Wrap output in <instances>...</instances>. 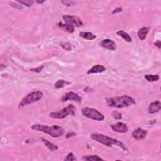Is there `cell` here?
Instances as JSON below:
<instances>
[{"label": "cell", "mask_w": 161, "mask_h": 161, "mask_svg": "<svg viewBox=\"0 0 161 161\" xmlns=\"http://www.w3.org/2000/svg\"><path fill=\"white\" fill-rule=\"evenodd\" d=\"M44 68V66H41L40 67H38V68H35V69H31V71H33V72H36V73H39V72H40L42 71V69Z\"/></svg>", "instance_id": "27"}, {"label": "cell", "mask_w": 161, "mask_h": 161, "mask_svg": "<svg viewBox=\"0 0 161 161\" xmlns=\"http://www.w3.org/2000/svg\"><path fill=\"white\" fill-rule=\"evenodd\" d=\"M147 135V132L146 130L142 129L139 128L136 130H135L132 133V136L136 140H143L146 137Z\"/></svg>", "instance_id": "11"}, {"label": "cell", "mask_w": 161, "mask_h": 161, "mask_svg": "<svg viewBox=\"0 0 161 161\" xmlns=\"http://www.w3.org/2000/svg\"><path fill=\"white\" fill-rule=\"evenodd\" d=\"M61 46L65 49V51H71V45L69 42H64V43H61Z\"/></svg>", "instance_id": "22"}, {"label": "cell", "mask_w": 161, "mask_h": 161, "mask_svg": "<svg viewBox=\"0 0 161 161\" xmlns=\"http://www.w3.org/2000/svg\"><path fill=\"white\" fill-rule=\"evenodd\" d=\"M117 34L118 35H119L120 37H122L126 42H132V38H131L130 36L125 32H124L123 30H120L117 32Z\"/></svg>", "instance_id": "17"}, {"label": "cell", "mask_w": 161, "mask_h": 161, "mask_svg": "<svg viewBox=\"0 0 161 161\" xmlns=\"http://www.w3.org/2000/svg\"><path fill=\"white\" fill-rule=\"evenodd\" d=\"M83 159L87 161H98V160H104L100 157L96 155H91L83 157Z\"/></svg>", "instance_id": "18"}, {"label": "cell", "mask_w": 161, "mask_h": 161, "mask_svg": "<svg viewBox=\"0 0 161 161\" xmlns=\"http://www.w3.org/2000/svg\"><path fill=\"white\" fill-rule=\"evenodd\" d=\"M76 108L73 104L68 105L61 111H56V112H52L50 114V117L53 118H58V119H62L66 117L69 115H74L75 111Z\"/></svg>", "instance_id": "5"}, {"label": "cell", "mask_w": 161, "mask_h": 161, "mask_svg": "<svg viewBox=\"0 0 161 161\" xmlns=\"http://www.w3.org/2000/svg\"><path fill=\"white\" fill-rule=\"evenodd\" d=\"M113 117L116 120H120L121 118V114L118 111H114L112 114Z\"/></svg>", "instance_id": "25"}, {"label": "cell", "mask_w": 161, "mask_h": 161, "mask_svg": "<svg viewBox=\"0 0 161 161\" xmlns=\"http://www.w3.org/2000/svg\"><path fill=\"white\" fill-rule=\"evenodd\" d=\"M91 137L92 139L96 140V142L102 143L107 147H111L113 145H117L122 148L123 150H127V147L124 146L123 143L107 135L100 133H93Z\"/></svg>", "instance_id": "3"}, {"label": "cell", "mask_w": 161, "mask_h": 161, "mask_svg": "<svg viewBox=\"0 0 161 161\" xmlns=\"http://www.w3.org/2000/svg\"><path fill=\"white\" fill-rule=\"evenodd\" d=\"M145 78L149 82H154L159 80V76L158 75H151L148 74L145 75Z\"/></svg>", "instance_id": "21"}, {"label": "cell", "mask_w": 161, "mask_h": 161, "mask_svg": "<svg viewBox=\"0 0 161 161\" xmlns=\"http://www.w3.org/2000/svg\"><path fill=\"white\" fill-rule=\"evenodd\" d=\"M82 113L84 117L94 120L103 121L104 119V117L102 113H100L97 110L93 109V108L88 107L84 108L82 110Z\"/></svg>", "instance_id": "6"}, {"label": "cell", "mask_w": 161, "mask_h": 161, "mask_svg": "<svg viewBox=\"0 0 161 161\" xmlns=\"http://www.w3.org/2000/svg\"><path fill=\"white\" fill-rule=\"evenodd\" d=\"M68 100L74 101L75 102L81 103L82 99L78 94L74 93V92H69V93H67L64 94L62 98V102H65V101Z\"/></svg>", "instance_id": "8"}, {"label": "cell", "mask_w": 161, "mask_h": 161, "mask_svg": "<svg viewBox=\"0 0 161 161\" xmlns=\"http://www.w3.org/2000/svg\"><path fill=\"white\" fill-rule=\"evenodd\" d=\"M100 45L101 47L108 49L110 51H115L117 48V45L113 40L111 39L107 38V39H104L101 42Z\"/></svg>", "instance_id": "9"}, {"label": "cell", "mask_w": 161, "mask_h": 161, "mask_svg": "<svg viewBox=\"0 0 161 161\" xmlns=\"http://www.w3.org/2000/svg\"><path fill=\"white\" fill-rule=\"evenodd\" d=\"M32 129L47 133L54 138L61 137L64 133V130L59 125H52L49 127L48 125H44L37 124L32 125Z\"/></svg>", "instance_id": "2"}, {"label": "cell", "mask_w": 161, "mask_h": 161, "mask_svg": "<svg viewBox=\"0 0 161 161\" xmlns=\"http://www.w3.org/2000/svg\"><path fill=\"white\" fill-rule=\"evenodd\" d=\"M62 3H63L64 5L67 6H70L74 4V3L73 1H62Z\"/></svg>", "instance_id": "26"}, {"label": "cell", "mask_w": 161, "mask_h": 161, "mask_svg": "<svg viewBox=\"0 0 161 161\" xmlns=\"http://www.w3.org/2000/svg\"><path fill=\"white\" fill-rule=\"evenodd\" d=\"M154 44H155V45L156 46V47H157L159 49L160 48V40L157 41Z\"/></svg>", "instance_id": "30"}, {"label": "cell", "mask_w": 161, "mask_h": 161, "mask_svg": "<svg viewBox=\"0 0 161 161\" xmlns=\"http://www.w3.org/2000/svg\"><path fill=\"white\" fill-rule=\"evenodd\" d=\"M106 71V67L104 65H100V64H97L95 65L94 66L91 68L90 70L88 71V74H96V73H101L103 72Z\"/></svg>", "instance_id": "13"}, {"label": "cell", "mask_w": 161, "mask_h": 161, "mask_svg": "<svg viewBox=\"0 0 161 161\" xmlns=\"http://www.w3.org/2000/svg\"><path fill=\"white\" fill-rule=\"evenodd\" d=\"M38 3H40V4H42V3H44L45 2V1H37Z\"/></svg>", "instance_id": "31"}, {"label": "cell", "mask_w": 161, "mask_h": 161, "mask_svg": "<svg viewBox=\"0 0 161 161\" xmlns=\"http://www.w3.org/2000/svg\"><path fill=\"white\" fill-rule=\"evenodd\" d=\"M75 135H76V134H75V133H74V132L69 133L67 135L66 137H67V138H70V137H74V136H75Z\"/></svg>", "instance_id": "28"}, {"label": "cell", "mask_w": 161, "mask_h": 161, "mask_svg": "<svg viewBox=\"0 0 161 161\" xmlns=\"http://www.w3.org/2000/svg\"><path fill=\"white\" fill-rule=\"evenodd\" d=\"M161 109V103L159 101H156L151 103L149 108H148V112L150 114H154L159 112Z\"/></svg>", "instance_id": "12"}, {"label": "cell", "mask_w": 161, "mask_h": 161, "mask_svg": "<svg viewBox=\"0 0 161 161\" xmlns=\"http://www.w3.org/2000/svg\"><path fill=\"white\" fill-rule=\"evenodd\" d=\"M121 10H122V9H121V8H117V9H115V10L113 11V13L115 14V13H118V12H121Z\"/></svg>", "instance_id": "29"}, {"label": "cell", "mask_w": 161, "mask_h": 161, "mask_svg": "<svg viewBox=\"0 0 161 161\" xmlns=\"http://www.w3.org/2000/svg\"><path fill=\"white\" fill-rule=\"evenodd\" d=\"M70 83L69 82H68L67 81H65V80H59L57 81L56 83H55L54 84V87L56 88V89H60L64 87L65 86H66L67 84H69Z\"/></svg>", "instance_id": "19"}, {"label": "cell", "mask_w": 161, "mask_h": 161, "mask_svg": "<svg viewBox=\"0 0 161 161\" xmlns=\"http://www.w3.org/2000/svg\"><path fill=\"white\" fill-rule=\"evenodd\" d=\"M149 28L143 27L142 28L140 29L139 32H138V37H139V38L141 40H145L148 32H149Z\"/></svg>", "instance_id": "15"}, {"label": "cell", "mask_w": 161, "mask_h": 161, "mask_svg": "<svg viewBox=\"0 0 161 161\" xmlns=\"http://www.w3.org/2000/svg\"><path fill=\"white\" fill-rule=\"evenodd\" d=\"M43 96L44 94L42 93V92L40 91L32 92V93L27 94L24 98H23L21 102L19 104L18 108H20L25 107L29 104L37 102V101L42 99Z\"/></svg>", "instance_id": "4"}, {"label": "cell", "mask_w": 161, "mask_h": 161, "mask_svg": "<svg viewBox=\"0 0 161 161\" xmlns=\"http://www.w3.org/2000/svg\"><path fill=\"white\" fill-rule=\"evenodd\" d=\"M106 103L109 106L122 108L135 104V101L133 98L128 95H123V96L118 97L108 98L106 99Z\"/></svg>", "instance_id": "1"}, {"label": "cell", "mask_w": 161, "mask_h": 161, "mask_svg": "<svg viewBox=\"0 0 161 161\" xmlns=\"http://www.w3.org/2000/svg\"><path fill=\"white\" fill-rule=\"evenodd\" d=\"M111 128L114 132L118 133H125L128 132V130H129L127 125L121 122H118L112 125H111Z\"/></svg>", "instance_id": "10"}, {"label": "cell", "mask_w": 161, "mask_h": 161, "mask_svg": "<svg viewBox=\"0 0 161 161\" xmlns=\"http://www.w3.org/2000/svg\"><path fill=\"white\" fill-rule=\"evenodd\" d=\"M75 157L74 156V154L71 152L68 154V155L67 156V157H65V158L64 159V160H69V161H72V160H75Z\"/></svg>", "instance_id": "24"}, {"label": "cell", "mask_w": 161, "mask_h": 161, "mask_svg": "<svg viewBox=\"0 0 161 161\" xmlns=\"http://www.w3.org/2000/svg\"><path fill=\"white\" fill-rule=\"evenodd\" d=\"M79 35H80L81 37L83 38L84 39H86V40H94V39L96 38V35H94V34H92V33L86 32H80Z\"/></svg>", "instance_id": "16"}, {"label": "cell", "mask_w": 161, "mask_h": 161, "mask_svg": "<svg viewBox=\"0 0 161 161\" xmlns=\"http://www.w3.org/2000/svg\"><path fill=\"white\" fill-rule=\"evenodd\" d=\"M58 26L60 27L61 29L64 30L66 31L69 33H73L74 32V27L73 25H70L69 24H62V23H59L58 24Z\"/></svg>", "instance_id": "14"}, {"label": "cell", "mask_w": 161, "mask_h": 161, "mask_svg": "<svg viewBox=\"0 0 161 161\" xmlns=\"http://www.w3.org/2000/svg\"><path fill=\"white\" fill-rule=\"evenodd\" d=\"M64 20L65 23L69 24L70 25H73L74 27H81L83 26V23L81 21L80 18H79L77 16H69V15H64L63 16Z\"/></svg>", "instance_id": "7"}, {"label": "cell", "mask_w": 161, "mask_h": 161, "mask_svg": "<svg viewBox=\"0 0 161 161\" xmlns=\"http://www.w3.org/2000/svg\"><path fill=\"white\" fill-rule=\"evenodd\" d=\"M17 2L18 3H20V4H22L23 5H25L26 6H27V7H30V6H31L33 3H34V1H17Z\"/></svg>", "instance_id": "23"}, {"label": "cell", "mask_w": 161, "mask_h": 161, "mask_svg": "<svg viewBox=\"0 0 161 161\" xmlns=\"http://www.w3.org/2000/svg\"><path fill=\"white\" fill-rule=\"evenodd\" d=\"M42 140H43V142H44L45 145L47 146V147L48 148L49 150H51V151H54V150H57L58 148L57 147V146H55V145H54V144L51 143L49 140H45L44 139H42Z\"/></svg>", "instance_id": "20"}]
</instances>
